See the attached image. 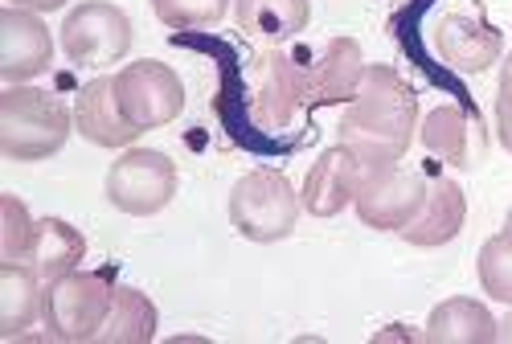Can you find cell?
I'll use <instances>...</instances> for the list:
<instances>
[{"label": "cell", "mask_w": 512, "mask_h": 344, "mask_svg": "<svg viewBox=\"0 0 512 344\" xmlns=\"http://www.w3.org/2000/svg\"><path fill=\"white\" fill-rule=\"evenodd\" d=\"M246 111L263 132H283L308 103V66H300L287 50H263L246 66Z\"/></svg>", "instance_id": "5"}, {"label": "cell", "mask_w": 512, "mask_h": 344, "mask_svg": "<svg viewBox=\"0 0 512 344\" xmlns=\"http://www.w3.org/2000/svg\"><path fill=\"white\" fill-rule=\"evenodd\" d=\"M365 164L345 148L336 144L328 152L316 156V164L308 168V181H304V209L312 213V218H336L340 209H349L357 201V189L365 181Z\"/></svg>", "instance_id": "12"}, {"label": "cell", "mask_w": 512, "mask_h": 344, "mask_svg": "<svg viewBox=\"0 0 512 344\" xmlns=\"http://www.w3.org/2000/svg\"><path fill=\"white\" fill-rule=\"evenodd\" d=\"M500 95L504 99H512V54L504 58V66H500Z\"/></svg>", "instance_id": "27"}, {"label": "cell", "mask_w": 512, "mask_h": 344, "mask_svg": "<svg viewBox=\"0 0 512 344\" xmlns=\"http://www.w3.org/2000/svg\"><path fill=\"white\" fill-rule=\"evenodd\" d=\"M435 54L459 74H484L500 62L504 33L476 13H443L431 29Z\"/></svg>", "instance_id": "11"}, {"label": "cell", "mask_w": 512, "mask_h": 344, "mask_svg": "<svg viewBox=\"0 0 512 344\" xmlns=\"http://www.w3.org/2000/svg\"><path fill=\"white\" fill-rule=\"evenodd\" d=\"M74 132L95 148H132L140 140V127L127 123L115 103V78L99 74L74 95Z\"/></svg>", "instance_id": "14"}, {"label": "cell", "mask_w": 512, "mask_h": 344, "mask_svg": "<svg viewBox=\"0 0 512 344\" xmlns=\"http://www.w3.org/2000/svg\"><path fill=\"white\" fill-rule=\"evenodd\" d=\"M463 222H467V197H463L459 181L439 177V181L426 185V201L418 209V218L410 226H402L398 238L410 246L431 250V246H447L451 238H459Z\"/></svg>", "instance_id": "15"}, {"label": "cell", "mask_w": 512, "mask_h": 344, "mask_svg": "<svg viewBox=\"0 0 512 344\" xmlns=\"http://www.w3.org/2000/svg\"><path fill=\"white\" fill-rule=\"evenodd\" d=\"M504 226H508V230H512V209H508V218H504Z\"/></svg>", "instance_id": "29"}, {"label": "cell", "mask_w": 512, "mask_h": 344, "mask_svg": "<svg viewBox=\"0 0 512 344\" xmlns=\"http://www.w3.org/2000/svg\"><path fill=\"white\" fill-rule=\"evenodd\" d=\"M365 54L357 37H332L320 46V54L308 66V103L332 107V103H353L365 78Z\"/></svg>", "instance_id": "13"}, {"label": "cell", "mask_w": 512, "mask_h": 344, "mask_svg": "<svg viewBox=\"0 0 512 344\" xmlns=\"http://www.w3.org/2000/svg\"><path fill=\"white\" fill-rule=\"evenodd\" d=\"M33 218L21 197H0V263H25L33 246Z\"/></svg>", "instance_id": "23"}, {"label": "cell", "mask_w": 512, "mask_h": 344, "mask_svg": "<svg viewBox=\"0 0 512 344\" xmlns=\"http://www.w3.org/2000/svg\"><path fill=\"white\" fill-rule=\"evenodd\" d=\"M132 17L111 0H82L62 21V50L82 70H103L127 58L132 50Z\"/></svg>", "instance_id": "7"}, {"label": "cell", "mask_w": 512, "mask_h": 344, "mask_svg": "<svg viewBox=\"0 0 512 344\" xmlns=\"http://www.w3.org/2000/svg\"><path fill=\"white\" fill-rule=\"evenodd\" d=\"M422 340H431V344H492L496 320L480 299L455 295V299H443V304L431 312Z\"/></svg>", "instance_id": "19"}, {"label": "cell", "mask_w": 512, "mask_h": 344, "mask_svg": "<svg viewBox=\"0 0 512 344\" xmlns=\"http://www.w3.org/2000/svg\"><path fill=\"white\" fill-rule=\"evenodd\" d=\"M87 258V238H82L78 226L62 222V218H37L33 226V246H29V258L25 263L46 279H62L70 271H78V263Z\"/></svg>", "instance_id": "18"}, {"label": "cell", "mask_w": 512, "mask_h": 344, "mask_svg": "<svg viewBox=\"0 0 512 344\" xmlns=\"http://www.w3.org/2000/svg\"><path fill=\"white\" fill-rule=\"evenodd\" d=\"M103 193L127 218H152L177 197V164L156 148H123V156L107 168Z\"/></svg>", "instance_id": "6"}, {"label": "cell", "mask_w": 512, "mask_h": 344, "mask_svg": "<svg viewBox=\"0 0 512 344\" xmlns=\"http://www.w3.org/2000/svg\"><path fill=\"white\" fill-rule=\"evenodd\" d=\"M496 140L504 152H512V99H496Z\"/></svg>", "instance_id": "25"}, {"label": "cell", "mask_w": 512, "mask_h": 344, "mask_svg": "<svg viewBox=\"0 0 512 344\" xmlns=\"http://www.w3.org/2000/svg\"><path fill=\"white\" fill-rule=\"evenodd\" d=\"M476 271H480V287L500 299V304L512 308V230L504 226L500 234H492L484 246H480V258H476Z\"/></svg>", "instance_id": "22"}, {"label": "cell", "mask_w": 512, "mask_h": 344, "mask_svg": "<svg viewBox=\"0 0 512 344\" xmlns=\"http://www.w3.org/2000/svg\"><path fill=\"white\" fill-rule=\"evenodd\" d=\"M156 304L140 287H115V304L99 328L103 344H148L156 340Z\"/></svg>", "instance_id": "21"}, {"label": "cell", "mask_w": 512, "mask_h": 344, "mask_svg": "<svg viewBox=\"0 0 512 344\" xmlns=\"http://www.w3.org/2000/svg\"><path fill=\"white\" fill-rule=\"evenodd\" d=\"M238 29L259 41H291L312 21V0H234Z\"/></svg>", "instance_id": "20"}, {"label": "cell", "mask_w": 512, "mask_h": 344, "mask_svg": "<svg viewBox=\"0 0 512 344\" xmlns=\"http://www.w3.org/2000/svg\"><path fill=\"white\" fill-rule=\"evenodd\" d=\"M74 132V111L33 82L0 91V156L17 164L50 160L66 148Z\"/></svg>", "instance_id": "2"}, {"label": "cell", "mask_w": 512, "mask_h": 344, "mask_svg": "<svg viewBox=\"0 0 512 344\" xmlns=\"http://www.w3.org/2000/svg\"><path fill=\"white\" fill-rule=\"evenodd\" d=\"M54 62V37L41 21V13L5 5L0 9V78L5 86L33 82L37 74H46Z\"/></svg>", "instance_id": "10"}, {"label": "cell", "mask_w": 512, "mask_h": 344, "mask_svg": "<svg viewBox=\"0 0 512 344\" xmlns=\"http://www.w3.org/2000/svg\"><path fill=\"white\" fill-rule=\"evenodd\" d=\"M340 144L365 168L402 164L414 132H418V95L394 66H365L357 99L340 115Z\"/></svg>", "instance_id": "1"}, {"label": "cell", "mask_w": 512, "mask_h": 344, "mask_svg": "<svg viewBox=\"0 0 512 344\" xmlns=\"http://www.w3.org/2000/svg\"><path fill=\"white\" fill-rule=\"evenodd\" d=\"M111 304H115V283L99 271H70L46 283V312H41L46 340H58V344L99 340V328Z\"/></svg>", "instance_id": "4"}, {"label": "cell", "mask_w": 512, "mask_h": 344, "mask_svg": "<svg viewBox=\"0 0 512 344\" xmlns=\"http://www.w3.org/2000/svg\"><path fill=\"white\" fill-rule=\"evenodd\" d=\"M111 78H115V103H119L123 119L140 127V132H156V127L173 123L185 111L181 74L156 58H140Z\"/></svg>", "instance_id": "8"}, {"label": "cell", "mask_w": 512, "mask_h": 344, "mask_svg": "<svg viewBox=\"0 0 512 344\" xmlns=\"http://www.w3.org/2000/svg\"><path fill=\"white\" fill-rule=\"evenodd\" d=\"M152 13L168 29H209L230 13V0H152Z\"/></svg>", "instance_id": "24"}, {"label": "cell", "mask_w": 512, "mask_h": 344, "mask_svg": "<svg viewBox=\"0 0 512 344\" xmlns=\"http://www.w3.org/2000/svg\"><path fill=\"white\" fill-rule=\"evenodd\" d=\"M496 340H500V344H512V312H508L504 320H496Z\"/></svg>", "instance_id": "28"}, {"label": "cell", "mask_w": 512, "mask_h": 344, "mask_svg": "<svg viewBox=\"0 0 512 344\" xmlns=\"http://www.w3.org/2000/svg\"><path fill=\"white\" fill-rule=\"evenodd\" d=\"M426 201V181L418 172L390 164V168H369L365 181L357 189V218L369 230H386L398 234L402 226H410L418 218V209Z\"/></svg>", "instance_id": "9"}, {"label": "cell", "mask_w": 512, "mask_h": 344, "mask_svg": "<svg viewBox=\"0 0 512 344\" xmlns=\"http://www.w3.org/2000/svg\"><path fill=\"white\" fill-rule=\"evenodd\" d=\"M9 5L33 9V13H54V9H66V0H9Z\"/></svg>", "instance_id": "26"}, {"label": "cell", "mask_w": 512, "mask_h": 344, "mask_svg": "<svg viewBox=\"0 0 512 344\" xmlns=\"http://www.w3.org/2000/svg\"><path fill=\"white\" fill-rule=\"evenodd\" d=\"M300 209H304L300 193L275 168H254L246 177H238L226 201L230 226L250 242H283L300 222Z\"/></svg>", "instance_id": "3"}, {"label": "cell", "mask_w": 512, "mask_h": 344, "mask_svg": "<svg viewBox=\"0 0 512 344\" xmlns=\"http://www.w3.org/2000/svg\"><path fill=\"white\" fill-rule=\"evenodd\" d=\"M46 312V279L29 263H0V340H21Z\"/></svg>", "instance_id": "16"}, {"label": "cell", "mask_w": 512, "mask_h": 344, "mask_svg": "<svg viewBox=\"0 0 512 344\" xmlns=\"http://www.w3.org/2000/svg\"><path fill=\"white\" fill-rule=\"evenodd\" d=\"M418 140H422V148L431 152L435 160H443L451 168H472L480 160V132H476V123L467 119V111H459L451 103L435 107L431 115L418 123Z\"/></svg>", "instance_id": "17"}]
</instances>
